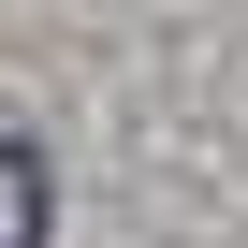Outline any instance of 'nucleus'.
Here are the masks:
<instances>
[{
  "mask_svg": "<svg viewBox=\"0 0 248 248\" xmlns=\"http://www.w3.org/2000/svg\"><path fill=\"white\" fill-rule=\"evenodd\" d=\"M59 233V161L30 132H0V248H44Z\"/></svg>",
  "mask_w": 248,
  "mask_h": 248,
  "instance_id": "obj_1",
  "label": "nucleus"
}]
</instances>
